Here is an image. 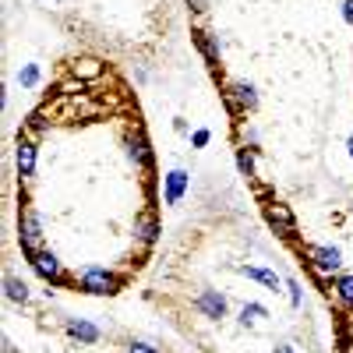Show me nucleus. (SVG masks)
Instances as JSON below:
<instances>
[{"instance_id": "f257e3e1", "label": "nucleus", "mask_w": 353, "mask_h": 353, "mask_svg": "<svg viewBox=\"0 0 353 353\" xmlns=\"http://www.w3.org/2000/svg\"><path fill=\"white\" fill-rule=\"evenodd\" d=\"M18 244H21V251H25L28 261L43 251V223H39V216L32 209H25L18 216Z\"/></svg>"}, {"instance_id": "f03ea898", "label": "nucleus", "mask_w": 353, "mask_h": 353, "mask_svg": "<svg viewBox=\"0 0 353 353\" xmlns=\"http://www.w3.org/2000/svg\"><path fill=\"white\" fill-rule=\"evenodd\" d=\"M78 283H81L85 293H96V297H113V293H121V286H124V279L113 276L110 269H85Z\"/></svg>"}, {"instance_id": "7ed1b4c3", "label": "nucleus", "mask_w": 353, "mask_h": 353, "mask_svg": "<svg viewBox=\"0 0 353 353\" xmlns=\"http://www.w3.org/2000/svg\"><path fill=\"white\" fill-rule=\"evenodd\" d=\"M265 219H269V226H276V233H283V237H293V233H297V219H293V212L279 201L265 205Z\"/></svg>"}, {"instance_id": "20e7f679", "label": "nucleus", "mask_w": 353, "mask_h": 353, "mask_svg": "<svg viewBox=\"0 0 353 353\" xmlns=\"http://www.w3.org/2000/svg\"><path fill=\"white\" fill-rule=\"evenodd\" d=\"M14 163H18V176H21V181H28V176L36 173V141L32 138H18Z\"/></svg>"}, {"instance_id": "39448f33", "label": "nucleus", "mask_w": 353, "mask_h": 353, "mask_svg": "<svg viewBox=\"0 0 353 353\" xmlns=\"http://www.w3.org/2000/svg\"><path fill=\"white\" fill-rule=\"evenodd\" d=\"M307 258L314 261V269L325 272V276L339 272V265H343V254L336 248H307Z\"/></svg>"}, {"instance_id": "423d86ee", "label": "nucleus", "mask_w": 353, "mask_h": 353, "mask_svg": "<svg viewBox=\"0 0 353 353\" xmlns=\"http://www.w3.org/2000/svg\"><path fill=\"white\" fill-rule=\"evenodd\" d=\"M32 265H36V272L46 279V283H64V269H61V258H57L53 251H39L36 258H32Z\"/></svg>"}, {"instance_id": "0eeeda50", "label": "nucleus", "mask_w": 353, "mask_h": 353, "mask_svg": "<svg viewBox=\"0 0 353 353\" xmlns=\"http://www.w3.org/2000/svg\"><path fill=\"white\" fill-rule=\"evenodd\" d=\"M198 311L205 318H223L226 314V297H219L216 290H201L198 293Z\"/></svg>"}, {"instance_id": "6e6552de", "label": "nucleus", "mask_w": 353, "mask_h": 353, "mask_svg": "<svg viewBox=\"0 0 353 353\" xmlns=\"http://www.w3.org/2000/svg\"><path fill=\"white\" fill-rule=\"evenodd\" d=\"M230 96H233V110H254V103H258V96H254V85H248V81H233L230 85Z\"/></svg>"}, {"instance_id": "1a4fd4ad", "label": "nucleus", "mask_w": 353, "mask_h": 353, "mask_svg": "<svg viewBox=\"0 0 353 353\" xmlns=\"http://www.w3.org/2000/svg\"><path fill=\"white\" fill-rule=\"evenodd\" d=\"M188 191V173L184 170H170L166 173V205H176Z\"/></svg>"}, {"instance_id": "9d476101", "label": "nucleus", "mask_w": 353, "mask_h": 353, "mask_svg": "<svg viewBox=\"0 0 353 353\" xmlns=\"http://www.w3.org/2000/svg\"><path fill=\"white\" fill-rule=\"evenodd\" d=\"M128 152L138 166H152V152H149V141H145L141 134H131L128 138Z\"/></svg>"}, {"instance_id": "9b49d317", "label": "nucleus", "mask_w": 353, "mask_h": 353, "mask_svg": "<svg viewBox=\"0 0 353 353\" xmlns=\"http://www.w3.org/2000/svg\"><path fill=\"white\" fill-rule=\"evenodd\" d=\"M134 233H138V241H141L145 248H149V244H156V237H159V223H156V216H141Z\"/></svg>"}, {"instance_id": "f8f14e48", "label": "nucleus", "mask_w": 353, "mask_h": 353, "mask_svg": "<svg viewBox=\"0 0 353 353\" xmlns=\"http://www.w3.org/2000/svg\"><path fill=\"white\" fill-rule=\"evenodd\" d=\"M68 332L81 343H99V329L92 325V321H68Z\"/></svg>"}, {"instance_id": "ddd939ff", "label": "nucleus", "mask_w": 353, "mask_h": 353, "mask_svg": "<svg viewBox=\"0 0 353 353\" xmlns=\"http://www.w3.org/2000/svg\"><path fill=\"white\" fill-rule=\"evenodd\" d=\"M4 293H8V301H14V304H25L28 301V286L18 279V276H4Z\"/></svg>"}, {"instance_id": "4468645a", "label": "nucleus", "mask_w": 353, "mask_h": 353, "mask_svg": "<svg viewBox=\"0 0 353 353\" xmlns=\"http://www.w3.org/2000/svg\"><path fill=\"white\" fill-rule=\"evenodd\" d=\"M241 272H244L248 279L261 283V286H269V290H279V276H276V272H269V269H254V265H244Z\"/></svg>"}, {"instance_id": "2eb2a0df", "label": "nucleus", "mask_w": 353, "mask_h": 353, "mask_svg": "<svg viewBox=\"0 0 353 353\" xmlns=\"http://www.w3.org/2000/svg\"><path fill=\"white\" fill-rule=\"evenodd\" d=\"M194 46L205 53L209 68H216V64H219V50H216V43H212V36H209V32H194Z\"/></svg>"}, {"instance_id": "dca6fc26", "label": "nucleus", "mask_w": 353, "mask_h": 353, "mask_svg": "<svg viewBox=\"0 0 353 353\" xmlns=\"http://www.w3.org/2000/svg\"><path fill=\"white\" fill-rule=\"evenodd\" d=\"M336 297H339L346 307H353V276H339V279H336Z\"/></svg>"}, {"instance_id": "f3484780", "label": "nucleus", "mask_w": 353, "mask_h": 353, "mask_svg": "<svg viewBox=\"0 0 353 353\" xmlns=\"http://www.w3.org/2000/svg\"><path fill=\"white\" fill-rule=\"evenodd\" d=\"M18 81H21L25 88H32V85H39V68H36V64H25V68L18 71Z\"/></svg>"}, {"instance_id": "a211bd4d", "label": "nucleus", "mask_w": 353, "mask_h": 353, "mask_svg": "<svg viewBox=\"0 0 353 353\" xmlns=\"http://www.w3.org/2000/svg\"><path fill=\"white\" fill-rule=\"evenodd\" d=\"M103 68H99V61H78L74 64V74H85V78H96Z\"/></svg>"}, {"instance_id": "6ab92c4d", "label": "nucleus", "mask_w": 353, "mask_h": 353, "mask_svg": "<svg viewBox=\"0 0 353 353\" xmlns=\"http://www.w3.org/2000/svg\"><path fill=\"white\" fill-rule=\"evenodd\" d=\"M241 318H244V325H248V321H254V318H269V311H265L261 304H244Z\"/></svg>"}, {"instance_id": "aec40b11", "label": "nucleus", "mask_w": 353, "mask_h": 353, "mask_svg": "<svg viewBox=\"0 0 353 353\" xmlns=\"http://www.w3.org/2000/svg\"><path fill=\"white\" fill-rule=\"evenodd\" d=\"M237 166H241V173H244V176H254V159H251V152H248V149H241V152H237Z\"/></svg>"}, {"instance_id": "412c9836", "label": "nucleus", "mask_w": 353, "mask_h": 353, "mask_svg": "<svg viewBox=\"0 0 353 353\" xmlns=\"http://www.w3.org/2000/svg\"><path fill=\"white\" fill-rule=\"evenodd\" d=\"M209 138H212V134L201 128V131H194V138H191V141H194V149H205V145H209Z\"/></svg>"}, {"instance_id": "4be33fe9", "label": "nucleus", "mask_w": 353, "mask_h": 353, "mask_svg": "<svg viewBox=\"0 0 353 353\" xmlns=\"http://www.w3.org/2000/svg\"><path fill=\"white\" fill-rule=\"evenodd\" d=\"M128 353H159L156 346H149V343H131V350Z\"/></svg>"}, {"instance_id": "5701e85b", "label": "nucleus", "mask_w": 353, "mask_h": 353, "mask_svg": "<svg viewBox=\"0 0 353 353\" xmlns=\"http://www.w3.org/2000/svg\"><path fill=\"white\" fill-rule=\"evenodd\" d=\"M28 131H43V113H32V117H28Z\"/></svg>"}, {"instance_id": "b1692460", "label": "nucleus", "mask_w": 353, "mask_h": 353, "mask_svg": "<svg viewBox=\"0 0 353 353\" xmlns=\"http://www.w3.org/2000/svg\"><path fill=\"white\" fill-rule=\"evenodd\" d=\"M290 301H293V307H297V304H301V286H297V283H293V279H290Z\"/></svg>"}, {"instance_id": "393cba45", "label": "nucleus", "mask_w": 353, "mask_h": 353, "mask_svg": "<svg viewBox=\"0 0 353 353\" xmlns=\"http://www.w3.org/2000/svg\"><path fill=\"white\" fill-rule=\"evenodd\" d=\"M188 8L201 14V11H209V0H188Z\"/></svg>"}, {"instance_id": "a878e982", "label": "nucleus", "mask_w": 353, "mask_h": 353, "mask_svg": "<svg viewBox=\"0 0 353 353\" xmlns=\"http://www.w3.org/2000/svg\"><path fill=\"white\" fill-rule=\"evenodd\" d=\"M343 18L353 25V0H346V4H343Z\"/></svg>"}, {"instance_id": "bb28decb", "label": "nucleus", "mask_w": 353, "mask_h": 353, "mask_svg": "<svg viewBox=\"0 0 353 353\" xmlns=\"http://www.w3.org/2000/svg\"><path fill=\"white\" fill-rule=\"evenodd\" d=\"M276 353H293V350L290 346H276Z\"/></svg>"}, {"instance_id": "cd10ccee", "label": "nucleus", "mask_w": 353, "mask_h": 353, "mask_svg": "<svg viewBox=\"0 0 353 353\" xmlns=\"http://www.w3.org/2000/svg\"><path fill=\"white\" fill-rule=\"evenodd\" d=\"M346 149H350V156H353V138H350V141H346Z\"/></svg>"}]
</instances>
